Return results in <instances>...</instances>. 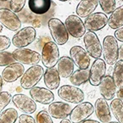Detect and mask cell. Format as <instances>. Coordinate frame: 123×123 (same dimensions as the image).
I'll return each instance as SVG.
<instances>
[{"label": "cell", "instance_id": "obj_1", "mask_svg": "<svg viewBox=\"0 0 123 123\" xmlns=\"http://www.w3.org/2000/svg\"><path fill=\"white\" fill-rule=\"evenodd\" d=\"M102 54L105 63L110 65H114L119 59V46L118 41L114 36L108 35L103 40Z\"/></svg>", "mask_w": 123, "mask_h": 123}, {"label": "cell", "instance_id": "obj_2", "mask_svg": "<svg viewBox=\"0 0 123 123\" xmlns=\"http://www.w3.org/2000/svg\"><path fill=\"white\" fill-rule=\"evenodd\" d=\"M48 26L51 37L57 45H64L68 42L70 34L65 23H63L60 19L51 18L48 22Z\"/></svg>", "mask_w": 123, "mask_h": 123}, {"label": "cell", "instance_id": "obj_3", "mask_svg": "<svg viewBox=\"0 0 123 123\" xmlns=\"http://www.w3.org/2000/svg\"><path fill=\"white\" fill-rule=\"evenodd\" d=\"M44 70L43 66L39 65H31L27 69L20 78V87L23 89H31L36 87L37 84L41 81L44 75Z\"/></svg>", "mask_w": 123, "mask_h": 123}, {"label": "cell", "instance_id": "obj_4", "mask_svg": "<svg viewBox=\"0 0 123 123\" xmlns=\"http://www.w3.org/2000/svg\"><path fill=\"white\" fill-rule=\"evenodd\" d=\"M37 37L36 29L32 26H25L20 29L13 36L12 44L17 49L25 48L35 41Z\"/></svg>", "mask_w": 123, "mask_h": 123}, {"label": "cell", "instance_id": "obj_5", "mask_svg": "<svg viewBox=\"0 0 123 123\" xmlns=\"http://www.w3.org/2000/svg\"><path fill=\"white\" fill-rule=\"evenodd\" d=\"M60 50L54 42H47L44 44L41 54V60L46 68H53L58 64L60 60Z\"/></svg>", "mask_w": 123, "mask_h": 123}, {"label": "cell", "instance_id": "obj_6", "mask_svg": "<svg viewBox=\"0 0 123 123\" xmlns=\"http://www.w3.org/2000/svg\"><path fill=\"white\" fill-rule=\"evenodd\" d=\"M58 95L67 103L80 104L85 98L83 91L74 85H63L58 89Z\"/></svg>", "mask_w": 123, "mask_h": 123}, {"label": "cell", "instance_id": "obj_7", "mask_svg": "<svg viewBox=\"0 0 123 123\" xmlns=\"http://www.w3.org/2000/svg\"><path fill=\"white\" fill-rule=\"evenodd\" d=\"M15 60L22 65H35L41 60V54L29 49H16L12 52Z\"/></svg>", "mask_w": 123, "mask_h": 123}, {"label": "cell", "instance_id": "obj_8", "mask_svg": "<svg viewBox=\"0 0 123 123\" xmlns=\"http://www.w3.org/2000/svg\"><path fill=\"white\" fill-rule=\"evenodd\" d=\"M0 24L11 31L21 29V21L18 15L7 8H0Z\"/></svg>", "mask_w": 123, "mask_h": 123}, {"label": "cell", "instance_id": "obj_9", "mask_svg": "<svg viewBox=\"0 0 123 123\" xmlns=\"http://www.w3.org/2000/svg\"><path fill=\"white\" fill-rule=\"evenodd\" d=\"M83 43L86 51L91 57L94 59H100L103 49L96 33L92 31H87L83 37Z\"/></svg>", "mask_w": 123, "mask_h": 123}, {"label": "cell", "instance_id": "obj_10", "mask_svg": "<svg viewBox=\"0 0 123 123\" xmlns=\"http://www.w3.org/2000/svg\"><path fill=\"white\" fill-rule=\"evenodd\" d=\"M94 112V106L89 102L80 103L72 109L70 120L72 123H81L87 120Z\"/></svg>", "mask_w": 123, "mask_h": 123}, {"label": "cell", "instance_id": "obj_11", "mask_svg": "<svg viewBox=\"0 0 123 123\" xmlns=\"http://www.w3.org/2000/svg\"><path fill=\"white\" fill-rule=\"evenodd\" d=\"M65 25L67 31L71 37L81 38L86 34V27L84 21L76 15H71L65 20Z\"/></svg>", "mask_w": 123, "mask_h": 123}, {"label": "cell", "instance_id": "obj_12", "mask_svg": "<svg viewBox=\"0 0 123 123\" xmlns=\"http://www.w3.org/2000/svg\"><path fill=\"white\" fill-rule=\"evenodd\" d=\"M12 103L18 110H20L24 114L31 115L33 114L37 111L36 102L25 94H15L12 97Z\"/></svg>", "mask_w": 123, "mask_h": 123}, {"label": "cell", "instance_id": "obj_13", "mask_svg": "<svg viewBox=\"0 0 123 123\" xmlns=\"http://www.w3.org/2000/svg\"><path fill=\"white\" fill-rule=\"evenodd\" d=\"M107 24H108V17L106 14L101 12L92 13L84 20L86 30L92 32L102 30Z\"/></svg>", "mask_w": 123, "mask_h": 123}, {"label": "cell", "instance_id": "obj_14", "mask_svg": "<svg viewBox=\"0 0 123 123\" xmlns=\"http://www.w3.org/2000/svg\"><path fill=\"white\" fill-rule=\"evenodd\" d=\"M70 57L79 69H88L91 59L85 49L81 46H73L70 49Z\"/></svg>", "mask_w": 123, "mask_h": 123}, {"label": "cell", "instance_id": "obj_15", "mask_svg": "<svg viewBox=\"0 0 123 123\" xmlns=\"http://www.w3.org/2000/svg\"><path fill=\"white\" fill-rule=\"evenodd\" d=\"M106 73V63L102 59H96L90 68L89 82L92 86L98 87Z\"/></svg>", "mask_w": 123, "mask_h": 123}, {"label": "cell", "instance_id": "obj_16", "mask_svg": "<svg viewBox=\"0 0 123 123\" xmlns=\"http://www.w3.org/2000/svg\"><path fill=\"white\" fill-rule=\"evenodd\" d=\"M71 111H72V107L70 104L60 101L51 103L48 109L49 115L53 118L58 120L66 119L68 116H70Z\"/></svg>", "mask_w": 123, "mask_h": 123}, {"label": "cell", "instance_id": "obj_17", "mask_svg": "<svg viewBox=\"0 0 123 123\" xmlns=\"http://www.w3.org/2000/svg\"><path fill=\"white\" fill-rule=\"evenodd\" d=\"M30 96L35 102L42 105H50L54 100V94L49 88L34 87L30 89Z\"/></svg>", "mask_w": 123, "mask_h": 123}, {"label": "cell", "instance_id": "obj_18", "mask_svg": "<svg viewBox=\"0 0 123 123\" xmlns=\"http://www.w3.org/2000/svg\"><path fill=\"white\" fill-rule=\"evenodd\" d=\"M94 112L96 115L98 121L101 123H108L111 121V106L105 98H99L94 104Z\"/></svg>", "mask_w": 123, "mask_h": 123}, {"label": "cell", "instance_id": "obj_19", "mask_svg": "<svg viewBox=\"0 0 123 123\" xmlns=\"http://www.w3.org/2000/svg\"><path fill=\"white\" fill-rule=\"evenodd\" d=\"M25 73V67L20 63H13L6 66L2 72V77L6 82L17 81Z\"/></svg>", "mask_w": 123, "mask_h": 123}, {"label": "cell", "instance_id": "obj_20", "mask_svg": "<svg viewBox=\"0 0 123 123\" xmlns=\"http://www.w3.org/2000/svg\"><path fill=\"white\" fill-rule=\"evenodd\" d=\"M99 92L102 97L106 100L114 99L115 95L117 92V87L115 84L113 76L110 75L104 76L99 85Z\"/></svg>", "mask_w": 123, "mask_h": 123}, {"label": "cell", "instance_id": "obj_21", "mask_svg": "<svg viewBox=\"0 0 123 123\" xmlns=\"http://www.w3.org/2000/svg\"><path fill=\"white\" fill-rule=\"evenodd\" d=\"M98 0H81L76 8V15L80 18H87L97 9Z\"/></svg>", "mask_w": 123, "mask_h": 123}, {"label": "cell", "instance_id": "obj_22", "mask_svg": "<svg viewBox=\"0 0 123 123\" xmlns=\"http://www.w3.org/2000/svg\"><path fill=\"white\" fill-rule=\"evenodd\" d=\"M75 69V64L72 59L69 56H62L60 58L57 64V70L60 73V77L70 78L73 74Z\"/></svg>", "mask_w": 123, "mask_h": 123}, {"label": "cell", "instance_id": "obj_23", "mask_svg": "<svg viewBox=\"0 0 123 123\" xmlns=\"http://www.w3.org/2000/svg\"><path fill=\"white\" fill-rule=\"evenodd\" d=\"M44 84L47 88L52 90H55L60 87V76L58 70L53 68H48L43 75Z\"/></svg>", "mask_w": 123, "mask_h": 123}, {"label": "cell", "instance_id": "obj_24", "mask_svg": "<svg viewBox=\"0 0 123 123\" xmlns=\"http://www.w3.org/2000/svg\"><path fill=\"white\" fill-rule=\"evenodd\" d=\"M28 7L35 15H44L51 7V0H28Z\"/></svg>", "mask_w": 123, "mask_h": 123}, {"label": "cell", "instance_id": "obj_25", "mask_svg": "<svg viewBox=\"0 0 123 123\" xmlns=\"http://www.w3.org/2000/svg\"><path fill=\"white\" fill-rule=\"evenodd\" d=\"M108 25L111 29L117 30L123 26V5L116 8L108 19Z\"/></svg>", "mask_w": 123, "mask_h": 123}, {"label": "cell", "instance_id": "obj_26", "mask_svg": "<svg viewBox=\"0 0 123 123\" xmlns=\"http://www.w3.org/2000/svg\"><path fill=\"white\" fill-rule=\"evenodd\" d=\"M90 70L88 69H78L73 72L70 77V81L71 84L76 87L82 85L89 81Z\"/></svg>", "mask_w": 123, "mask_h": 123}, {"label": "cell", "instance_id": "obj_27", "mask_svg": "<svg viewBox=\"0 0 123 123\" xmlns=\"http://www.w3.org/2000/svg\"><path fill=\"white\" fill-rule=\"evenodd\" d=\"M113 79L117 89L123 87V60H119L116 63L113 71Z\"/></svg>", "mask_w": 123, "mask_h": 123}, {"label": "cell", "instance_id": "obj_28", "mask_svg": "<svg viewBox=\"0 0 123 123\" xmlns=\"http://www.w3.org/2000/svg\"><path fill=\"white\" fill-rule=\"evenodd\" d=\"M111 110L118 122L123 123V101L119 98H114L111 103Z\"/></svg>", "mask_w": 123, "mask_h": 123}, {"label": "cell", "instance_id": "obj_29", "mask_svg": "<svg viewBox=\"0 0 123 123\" xmlns=\"http://www.w3.org/2000/svg\"><path fill=\"white\" fill-rule=\"evenodd\" d=\"M18 118V112L14 108L6 109L0 113V123H15Z\"/></svg>", "mask_w": 123, "mask_h": 123}, {"label": "cell", "instance_id": "obj_30", "mask_svg": "<svg viewBox=\"0 0 123 123\" xmlns=\"http://www.w3.org/2000/svg\"><path fill=\"white\" fill-rule=\"evenodd\" d=\"M102 10L105 14L110 15L116 9V0H98Z\"/></svg>", "mask_w": 123, "mask_h": 123}, {"label": "cell", "instance_id": "obj_31", "mask_svg": "<svg viewBox=\"0 0 123 123\" xmlns=\"http://www.w3.org/2000/svg\"><path fill=\"white\" fill-rule=\"evenodd\" d=\"M15 60L13 57L12 53L8 51L0 52V66H8L13 63H15Z\"/></svg>", "mask_w": 123, "mask_h": 123}, {"label": "cell", "instance_id": "obj_32", "mask_svg": "<svg viewBox=\"0 0 123 123\" xmlns=\"http://www.w3.org/2000/svg\"><path fill=\"white\" fill-rule=\"evenodd\" d=\"M12 95L9 92H0V113L4 111V109L12 101Z\"/></svg>", "mask_w": 123, "mask_h": 123}, {"label": "cell", "instance_id": "obj_33", "mask_svg": "<svg viewBox=\"0 0 123 123\" xmlns=\"http://www.w3.org/2000/svg\"><path fill=\"white\" fill-rule=\"evenodd\" d=\"M37 123H54L52 120V116L49 115V111L43 110L39 111L36 117Z\"/></svg>", "mask_w": 123, "mask_h": 123}, {"label": "cell", "instance_id": "obj_34", "mask_svg": "<svg viewBox=\"0 0 123 123\" xmlns=\"http://www.w3.org/2000/svg\"><path fill=\"white\" fill-rule=\"evenodd\" d=\"M27 0H10L9 2V8L15 13H18L23 9L25 7Z\"/></svg>", "mask_w": 123, "mask_h": 123}, {"label": "cell", "instance_id": "obj_35", "mask_svg": "<svg viewBox=\"0 0 123 123\" xmlns=\"http://www.w3.org/2000/svg\"><path fill=\"white\" fill-rule=\"evenodd\" d=\"M11 43H12L11 40L7 36L0 35V52L5 51L7 49H9Z\"/></svg>", "mask_w": 123, "mask_h": 123}, {"label": "cell", "instance_id": "obj_36", "mask_svg": "<svg viewBox=\"0 0 123 123\" xmlns=\"http://www.w3.org/2000/svg\"><path fill=\"white\" fill-rule=\"evenodd\" d=\"M19 123H37V121L28 114H21L18 118Z\"/></svg>", "mask_w": 123, "mask_h": 123}, {"label": "cell", "instance_id": "obj_37", "mask_svg": "<svg viewBox=\"0 0 123 123\" xmlns=\"http://www.w3.org/2000/svg\"><path fill=\"white\" fill-rule=\"evenodd\" d=\"M114 35H115V37L117 39V41L123 43V26L121 28L116 30Z\"/></svg>", "mask_w": 123, "mask_h": 123}, {"label": "cell", "instance_id": "obj_38", "mask_svg": "<svg viewBox=\"0 0 123 123\" xmlns=\"http://www.w3.org/2000/svg\"><path fill=\"white\" fill-rule=\"evenodd\" d=\"M116 96H117V98L123 101V87L118 89V91L116 92Z\"/></svg>", "mask_w": 123, "mask_h": 123}, {"label": "cell", "instance_id": "obj_39", "mask_svg": "<svg viewBox=\"0 0 123 123\" xmlns=\"http://www.w3.org/2000/svg\"><path fill=\"white\" fill-rule=\"evenodd\" d=\"M119 59L123 60V44L119 48Z\"/></svg>", "mask_w": 123, "mask_h": 123}, {"label": "cell", "instance_id": "obj_40", "mask_svg": "<svg viewBox=\"0 0 123 123\" xmlns=\"http://www.w3.org/2000/svg\"><path fill=\"white\" fill-rule=\"evenodd\" d=\"M81 123H101L100 121H95V120H91V119H87L86 121H82Z\"/></svg>", "mask_w": 123, "mask_h": 123}, {"label": "cell", "instance_id": "obj_41", "mask_svg": "<svg viewBox=\"0 0 123 123\" xmlns=\"http://www.w3.org/2000/svg\"><path fill=\"white\" fill-rule=\"evenodd\" d=\"M3 81H4V79H3L2 76L0 75V92H2V89H3Z\"/></svg>", "mask_w": 123, "mask_h": 123}, {"label": "cell", "instance_id": "obj_42", "mask_svg": "<svg viewBox=\"0 0 123 123\" xmlns=\"http://www.w3.org/2000/svg\"><path fill=\"white\" fill-rule=\"evenodd\" d=\"M60 123H72L71 121V120H68V119H64V120H61Z\"/></svg>", "mask_w": 123, "mask_h": 123}, {"label": "cell", "instance_id": "obj_43", "mask_svg": "<svg viewBox=\"0 0 123 123\" xmlns=\"http://www.w3.org/2000/svg\"><path fill=\"white\" fill-rule=\"evenodd\" d=\"M3 29H4V26H3L2 24H0V33L3 31Z\"/></svg>", "mask_w": 123, "mask_h": 123}, {"label": "cell", "instance_id": "obj_44", "mask_svg": "<svg viewBox=\"0 0 123 123\" xmlns=\"http://www.w3.org/2000/svg\"><path fill=\"white\" fill-rule=\"evenodd\" d=\"M108 123H120V122H118V121H110Z\"/></svg>", "mask_w": 123, "mask_h": 123}, {"label": "cell", "instance_id": "obj_45", "mask_svg": "<svg viewBox=\"0 0 123 123\" xmlns=\"http://www.w3.org/2000/svg\"><path fill=\"white\" fill-rule=\"evenodd\" d=\"M58 1H60V2H66L68 0H58Z\"/></svg>", "mask_w": 123, "mask_h": 123}, {"label": "cell", "instance_id": "obj_46", "mask_svg": "<svg viewBox=\"0 0 123 123\" xmlns=\"http://www.w3.org/2000/svg\"><path fill=\"white\" fill-rule=\"evenodd\" d=\"M1 2H6V1H8V0H0Z\"/></svg>", "mask_w": 123, "mask_h": 123}, {"label": "cell", "instance_id": "obj_47", "mask_svg": "<svg viewBox=\"0 0 123 123\" xmlns=\"http://www.w3.org/2000/svg\"><path fill=\"white\" fill-rule=\"evenodd\" d=\"M75 1H81V0H75Z\"/></svg>", "mask_w": 123, "mask_h": 123}, {"label": "cell", "instance_id": "obj_48", "mask_svg": "<svg viewBox=\"0 0 123 123\" xmlns=\"http://www.w3.org/2000/svg\"><path fill=\"white\" fill-rule=\"evenodd\" d=\"M120 1H121V2H123V0H120Z\"/></svg>", "mask_w": 123, "mask_h": 123}]
</instances>
